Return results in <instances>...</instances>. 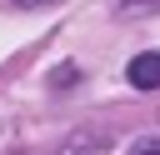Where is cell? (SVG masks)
<instances>
[{"mask_svg":"<svg viewBox=\"0 0 160 155\" xmlns=\"http://www.w3.org/2000/svg\"><path fill=\"white\" fill-rule=\"evenodd\" d=\"M130 155H160V140H140V145H130Z\"/></svg>","mask_w":160,"mask_h":155,"instance_id":"obj_4","label":"cell"},{"mask_svg":"<svg viewBox=\"0 0 160 155\" xmlns=\"http://www.w3.org/2000/svg\"><path fill=\"white\" fill-rule=\"evenodd\" d=\"M160 0H120V15H155Z\"/></svg>","mask_w":160,"mask_h":155,"instance_id":"obj_3","label":"cell"},{"mask_svg":"<svg viewBox=\"0 0 160 155\" xmlns=\"http://www.w3.org/2000/svg\"><path fill=\"white\" fill-rule=\"evenodd\" d=\"M10 5H20V10H35V5H55V0H10Z\"/></svg>","mask_w":160,"mask_h":155,"instance_id":"obj_5","label":"cell"},{"mask_svg":"<svg viewBox=\"0 0 160 155\" xmlns=\"http://www.w3.org/2000/svg\"><path fill=\"white\" fill-rule=\"evenodd\" d=\"M105 150H110V140L95 135V130H75V135L60 145V155H105Z\"/></svg>","mask_w":160,"mask_h":155,"instance_id":"obj_2","label":"cell"},{"mask_svg":"<svg viewBox=\"0 0 160 155\" xmlns=\"http://www.w3.org/2000/svg\"><path fill=\"white\" fill-rule=\"evenodd\" d=\"M125 80H130L135 90H160V50L135 55V60L125 65Z\"/></svg>","mask_w":160,"mask_h":155,"instance_id":"obj_1","label":"cell"}]
</instances>
